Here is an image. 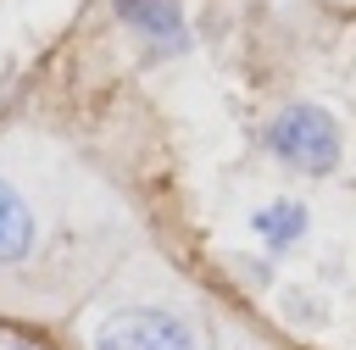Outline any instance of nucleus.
I'll use <instances>...</instances> for the list:
<instances>
[{"label":"nucleus","mask_w":356,"mask_h":350,"mask_svg":"<svg viewBox=\"0 0 356 350\" xmlns=\"http://www.w3.org/2000/svg\"><path fill=\"white\" fill-rule=\"evenodd\" d=\"M328 6H356V0H328Z\"/></svg>","instance_id":"obj_6"},{"label":"nucleus","mask_w":356,"mask_h":350,"mask_svg":"<svg viewBox=\"0 0 356 350\" xmlns=\"http://www.w3.org/2000/svg\"><path fill=\"white\" fill-rule=\"evenodd\" d=\"M312 228H317V211H312L306 194H267V200H256L250 217H245V233H250V244H256L267 261L295 256V250L312 239Z\"/></svg>","instance_id":"obj_5"},{"label":"nucleus","mask_w":356,"mask_h":350,"mask_svg":"<svg viewBox=\"0 0 356 350\" xmlns=\"http://www.w3.org/2000/svg\"><path fill=\"white\" fill-rule=\"evenodd\" d=\"M256 150L267 156L273 172L284 178H334L345 161V128L323 100H278L261 122H256Z\"/></svg>","instance_id":"obj_3"},{"label":"nucleus","mask_w":356,"mask_h":350,"mask_svg":"<svg viewBox=\"0 0 356 350\" xmlns=\"http://www.w3.org/2000/svg\"><path fill=\"white\" fill-rule=\"evenodd\" d=\"M122 239L111 189L50 133L0 139V283L100 278Z\"/></svg>","instance_id":"obj_1"},{"label":"nucleus","mask_w":356,"mask_h":350,"mask_svg":"<svg viewBox=\"0 0 356 350\" xmlns=\"http://www.w3.org/2000/svg\"><path fill=\"white\" fill-rule=\"evenodd\" d=\"M78 350H211L200 306L150 261H128L78 317Z\"/></svg>","instance_id":"obj_2"},{"label":"nucleus","mask_w":356,"mask_h":350,"mask_svg":"<svg viewBox=\"0 0 356 350\" xmlns=\"http://www.w3.org/2000/svg\"><path fill=\"white\" fill-rule=\"evenodd\" d=\"M0 350H6V339H0Z\"/></svg>","instance_id":"obj_7"},{"label":"nucleus","mask_w":356,"mask_h":350,"mask_svg":"<svg viewBox=\"0 0 356 350\" xmlns=\"http://www.w3.org/2000/svg\"><path fill=\"white\" fill-rule=\"evenodd\" d=\"M106 11H111V28L122 33V44L134 50L139 67L178 61L195 44L189 0H106Z\"/></svg>","instance_id":"obj_4"}]
</instances>
